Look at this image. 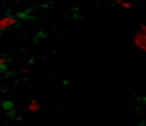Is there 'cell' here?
I'll return each instance as SVG.
<instances>
[{
	"instance_id": "5",
	"label": "cell",
	"mask_w": 146,
	"mask_h": 126,
	"mask_svg": "<svg viewBox=\"0 0 146 126\" xmlns=\"http://www.w3.org/2000/svg\"><path fill=\"white\" fill-rule=\"evenodd\" d=\"M7 64V58L6 57H0V68H4Z\"/></svg>"
},
{
	"instance_id": "1",
	"label": "cell",
	"mask_w": 146,
	"mask_h": 126,
	"mask_svg": "<svg viewBox=\"0 0 146 126\" xmlns=\"http://www.w3.org/2000/svg\"><path fill=\"white\" fill-rule=\"evenodd\" d=\"M133 44L141 50L146 52V24L139 23V30L133 34Z\"/></svg>"
},
{
	"instance_id": "3",
	"label": "cell",
	"mask_w": 146,
	"mask_h": 126,
	"mask_svg": "<svg viewBox=\"0 0 146 126\" xmlns=\"http://www.w3.org/2000/svg\"><path fill=\"white\" fill-rule=\"evenodd\" d=\"M27 111L30 112H38L40 111V103L37 99H31L29 103H27Z\"/></svg>"
},
{
	"instance_id": "2",
	"label": "cell",
	"mask_w": 146,
	"mask_h": 126,
	"mask_svg": "<svg viewBox=\"0 0 146 126\" xmlns=\"http://www.w3.org/2000/svg\"><path fill=\"white\" fill-rule=\"evenodd\" d=\"M17 24V17L16 16H3L0 17V31L7 30L13 26Z\"/></svg>"
},
{
	"instance_id": "4",
	"label": "cell",
	"mask_w": 146,
	"mask_h": 126,
	"mask_svg": "<svg viewBox=\"0 0 146 126\" xmlns=\"http://www.w3.org/2000/svg\"><path fill=\"white\" fill-rule=\"evenodd\" d=\"M113 3L118 4V6H121V7L125 9V10L132 9V3H131V1H126V0H113Z\"/></svg>"
},
{
	"instance_id": "6",
	"label": "cell",
	"mask_w": 146,
	"mask_h": 126,
	"mask_svg": "<svg viewBox=\"0 0 146 126\" xmlns=\"http://www.w3.org/2000/svg\"><path fill=\"white\" fill-rule=\"evenodd\" d=\"M29 72H30V68H29V67H23V68H21V74H23V75H27Z\"/></svg>"
}]
</instances>
